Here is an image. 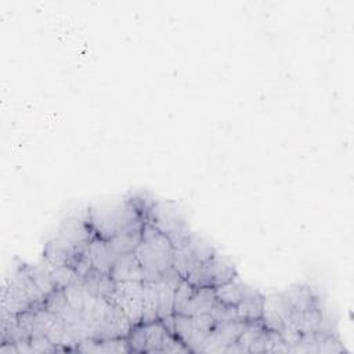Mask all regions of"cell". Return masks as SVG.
<instances>
[{
	"instance_id": "obj_1",
	"label": "cell",
	"mask_w": 354,
	"mask_h": 354,
	"mask_svg": "<svg viewBox=\"0 0 354 354\" xmlns=\"http://www.w3.org/2000/svg\"><path fill=\"white\" fill-rule=\"evenodd\" d=\"M44 307L65 321L77 343L127 337L133 326L112 299L91 293L79 282L51 292Z\"/></svg>"
},
{
	"instance_id": "obj_2",
	"label": "cell",
	"mask_w": 354,
	"mask_h": 354,
	"mask_svg": "<svg viewBox=\"0 0 354 354\" xmlns=\"http://www.w3.org/2000/svg\"><path fill=\"white\" fill-rule=\"evenodd\" d=\"M94 236L87 209L71 213L62 218L55 234L46 242L44 261L51 267L76 268Z\"/></svg>"
},
{
	"instance_id": "obj_3",
	"label": "cell",
	"mask_w": 354,
	"mask_h": 354,
	"mask_svg": "<svg viewBox=\"0 0 354 354\" xmlns=\"http://www.w3.org/2000/svg\"><path fill=\"white\" fill-rule=\"evenodd\" d=\"M88 221L95 236L112 239L115 236L141 231L145 221L127 196L93 203L87 207Z\"/></svg>"
},
{
	"instance_id": "obj_4",
	"label": "cell",
	"mask_w": 354,
	"mask_h": 354,
	"mask_svg": "<svg viewBox=\"0 0 354 354\" xmlns=\"http://www.w3.org/2000/svg\"><path fill=\"white\" fill-rule=\"evenodd\" d=\"M176 249L170 239L149 224H144L141 239L134 250L144 271V281H159L174 268Z\"/></svg>"
},
{
	"instance_id": "obj_5",
	"label": "cell",
	"mask_w": 354,
	"mask_h": 354,
	"mask_svg": "<svg viewBox=\"0 0 354 354\" xmlns=\"http://www.w3.org/2000/svg\"><path fill=\"white\" fill-rule=\"evenodd\" d=\"M47 295L37 286L28 271L26 263L18 261L6 277L1 290V310L21 314L28 310L44 307Z\"/></svg>"
},
{
	"instance_id": "obj_6",
	"label": "cell",
	"mask_w": 354,
	"mask_h": 354,
	"mask_svg": "<svg viewBox=\"0 0 354 354\" xmlns=\"http://www.w3.org/2000/svg\"><path fill=\"white\" fill-rule=\"evenodd\" d=\"M19 325L30 337H44L58 347V351H76L77 342L65 321L46 307L17 314Z\"/></svg>"
},
{
	"instance_id": "obj_7",
	"label": "cell",
	"mask_w": 354,
	"mask_h": 354,
	"mask_svg": "<svg viewBox=\"0 0 354 354\" xmlns=\"http://www.w3.org/2000/svg\"><path fill=\"white\" fill-rule=\"evenodd\" d=\"M127 343L131 353H189L160 319L133 325L127 335Z\"/></svg>"
},
{
	"instance_id": "obj_8",
	"label": "cell",
	"mask_w": 354,
	"mask_h": 354,
	"mask_svg": "<svg viewBox=\"0 0 354 354\" xmlns=\"http://www.w3.org/2000/svg\"><path fill=\"white\" fill-rule=\"evenodd\" d=\"M145 223L167 236L174 249L183 248L192 235L185 213L174 201L156 199L145 217Z\"/></svg>"
},
{
	"instance_id": "obj_9",
	"label": "cell",
	"mask_w": 354,
	"mask_h": 354,
	"mask_svg": "<svg viewBox=\"0 0 354 354\" xmlns=\"http://www.w3.org/2000/svg\"><path fill=\"white\" fill-rule=\"evenodd\" d=\"M238 277L234 261L216 252L210 259L198 266L185 279L195 288L217 289Z\"/></svg>"
},
{
	"instance_id": "obj_10",
	"label": "cell",
	"mask_w": 354,
	"mask_h": 354,
	"mask_svg": "<svg viewBox=\"0 0 354 354\" xmlns=\"http://www.w3.org/2000/svg\"><path fill=\"white\" fill-rule=\"evenodd\" d=\"M216 322L217 321L210 314H174V335L183 342L189 353H202L205 342Z\"/></svg>"
},
{
	"instance_id": "obj_11",
	"label": "cell",
	"mask_w": 354,
	"mask_h": 354,
	"mask_svg": "<svg viewBox=\"0 0 354 354\" xmlns=\"http://www.w3.org/2000/svg\"><path fill=\"white\" fill-rule=\"evenodd\" d=\"M216 252L217 249L210 243V241L196 232H192L187 243L183 248L176 249L174 270L185 279L198 266L210 259Z\"/></svg>"
},
{
	"instance_id": "obj_12",
	"label": "cell",
	"mask_w": 354,
	"mask_h": 354,
	"mask_svg": "<svg viewBox=\"0 0 354 354\" xmlns=\"http://www.w3.org/2000/svg\"><path fill=\"white\" fill-rule=\"evenodd\" d=\"M111 299L124 313L131 325H137L142 321L144 281L116 282Z\"/></svg>"
},
{
	"instance_id": "obj_13",
	"label": "cell",
	"mask_w": 354,
	"mask_h": 354,
	"mask_svg": "<svg viewBox=\"0 0 354 354\" xmlns=\"http://www.w3.org/2000/svg\"><path fill=\"white\" fill-rule=\"evenodd\" d=\"M246 322L241 319L217 321L205 342L202 353H225L227 347L236 343Z\"/></svg>"
},
{
	"instance_id": "obj_14",
	"label": "cell",
	"mask_w": 354,
	"mask_h": 354,
	"mask_svg": "<svg viewBox=\"0 0 354 354\" xmlns=\"http://www.w3.org/2000/svg\"><path fill=\"white\" fill-rule=\"evenodd\" d=\"M346 351L337 335L325 332H311L300 336L290 353H343Z\"/></svg>"
},
{
	"instance_id": "obj_15",
	"label": "cell",
	"mask_w": 354,
	"mask_h": 354,
	"mask_svg": "<svg viewBox=\"0 0 354 354\" xmlns=\"http://www.w3.org/2000/svg\"><path fill=\"white\" fill-rule=\"evenodd\" d=\"M88 263L91 264L93 268L104 272V274H109L116 259L119 257L113 248L111 246L108 239H102L98 236H94L91 239V242L88 243L84 254H83Z\"/></svg>"
},
{
	"instance_id": "obj_16",
	"label": "cell",
	"mask_w": 354,
	"mask_h": 354,
	"mask_svg": "<svg viewBox=\"0 0 354 354\" xmlns=\"http://www.w3.org/2000/svg\"><path fill=\"white\" fill-rule=\"evenodd\" d=\"M217 303H218V299L216 296L214 289L192 286V290L178 314H183V315L212 314Z\"/></svg>"
},
{
	"instance_id": "obj_17",
	"label": "cell",
	"mask_w": 354,
	"mask_h": 354,
	"mask_svg": "<svg viewBox=\"0 0 354 354\" xmlns=\"http://www.w3.org/2000/svg\"><path fill=\"white\" fill-rule=\"evenodd\" d=\"M109 275L115 282L144 281V271H142L141 264L137 260L134 252L119 256L116 259Z\"/></svg>"
},
{
	"instance_id": "obj_18",
	"label": "cell",
	"mask_w": 354,
	"mask_h": 354,
	"mask_svg": "<svg viewBox=\"0 0 354 354\" xmlns=\"http://www.w3.org/2000/svg\"><path fill=\"white\" fill-rule=\"evenodd\" d=\"M76 282H79L91 293H95L108 299L112 297L116 286V282L111 278L109 274H104L93 267L83 277H77Z\"/></svg>"
},
{
	"instance_id": "obj_19",
	"label": "cell",
	"mask_w": 354,
	"mask_h": 354,
	"mask_svg": "<svg viewBox=\"0 0 354 354\" xmlns=\"http://www.w3.org/2000/svg\"><path fill=\"white\" fill-rule=\"evenodd\" d=\"M214 292H216L217 299L221 303L230 304V306H236L246 297H250V296L259 293L257 289L246 285L238 277H235L232 281L221 285L220 288L214 289Z\"/></svg>"
},
{
	"instance_id": "obj_20",
	"label": "cell",
	"mask_w": 354,
	"mask_h": 354,
	"mask_svg": "<svg viewBox=\"0 0 354 354\" xmlns=\"http://www.w3.org/2000/svg\"><path fill=\"white\" fill-rule=\"evenodd\" d=\"M82 353H131L130 346L127 343V337H115V339H104V340H93L86 339L77 344V350Z\"/></svg>"
},
{
	"instance_id": "obj_21",
	"label": "cell",
	"mask_w": 354,
	"mask_h": 354,
	"mask_svg": "<svg viewBox=\"0 0 354 354\" xmlns=\"http://www.w3.org/2000/svg\"><path fill=\"white\" fill-rule=\"evenodd\" d=\"M238 318L245 322L261 319L264 311V296L259 292L250 297H246L235 306Z\"/></svg>"
},
{
	"instance_id": "obj_22",
	"label": "cell",
	"mask_w": 354,
	"mask_h": 354,
	"mask_svg": "<svg viewBox=\"0 0 354 354\" xmlns=\"http://www.w3.org/2000/svg\"><path fill=\"white\" fill-rule=\"evenodd\" d=\"M159 319V299L155 282L144 281V304H142V321L144 324Z\"/></svg>"
},
{
	"instance_id": "obj_23",
	"label": "cell",
	"mask_w": 354,
	"mask_h": 354,
	"mask_svg": "<svg viewBox=\"0 0 354 354\" xmlns=\"http://www.w3.org/2000/svg\"><path fill=\"white\" fill-rule=\"evenodd\" d=\"M142 231V230H141ZM141 231H134V232H129V234H123L119 236H115L112 239H108L111 246L113 248L115 253L118 256L126 254V253H131L136 250L140 239H141Z\"/></svg>"
},
{
	"instance_id": "obj_24",
	"label": "cell",
	"mask_w": 354,
	"mask_h": 354,
	"mask_svg": "<svg viewBox=\"0 0 354 354\" xmlns=\"http://www.w3.org/2000/svg\"><path fill=\"white\" fill-rule=\"evenodd\" d=\"M126 196L131 202V205L136 207V210L142 216V218L145 221V217H147L149 209L152 207V205L156 202V198L151 192L142 191V189L131 191Z\"/></svg>"
}]
</instances>
